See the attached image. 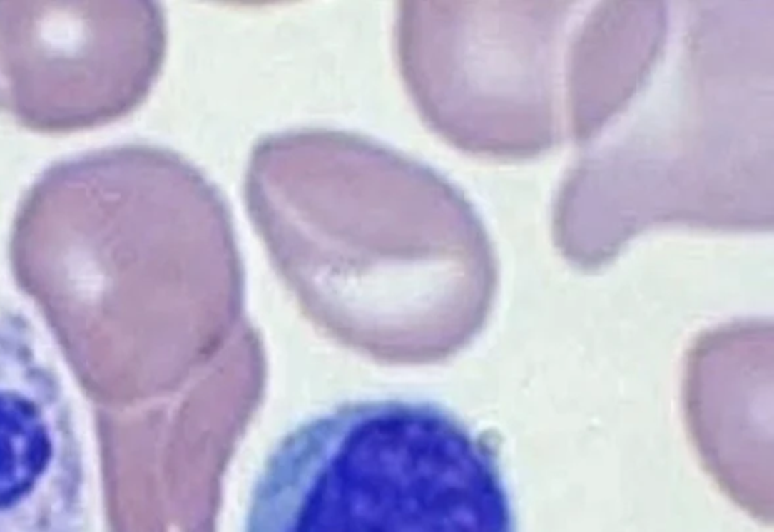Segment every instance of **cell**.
Segmentation results:
<instances>
[{
	"label": "cell",
	"mask_w": 774,
	"mask_h": 532,
	"mask_svg": "<svg viewBox=\"0 0 774 532\" xmlns=\"http://www.w3.org/2000/svg\"><path fill=\"white\" fill-rule=\"evenodd\" d=\"M244 532H517L493 448L440 405H336L278 440Z\"/></svg>",
	"instance_id": "3957f363"
},
{
	"label": "cell",
	"mask_w": 774,
	"mask_h": 532,
	"mask_svg": "<svg viewBox=\"0 0 774 532\" xmlns=\"http://www.w3.org/2000/svg\"><path fill=\"white\" fill-rule=\"evenodd\" d=\"M575 148L552 230L579 270L658 227L770 232L773 0L670 2L651 59Z\"/></svg>",
	"instance_id": "6da1fadb"
},
{
	"label": "cell",
	"mask_w": 774,
	"mask_h": 532,
	"mask_svg": "<svg viewBox=\"0 0 774 532\" xmlns=\"http://www.w3.org/2000/svg\"><path fill=\"white\" fill-rule=\"evenodd\" d=\"M247 212L316 313L362 337L455 351L486 325L498 265L462 189L371 138L304 128L253 147Z\"/></svg>",
	"instance_id": "7a4b0ae2"
},
{
	"label": "cell",
	"mask_w": 774,
	"mask_h": 532,
	"mask_svg": "<svg viewBox=\"0 0 774 532\" xmlns=\"http://www.w3.org/2000/svg\"><path fill=\"white\" fill-rule=\"evenodd\" d=\"M586 2L399 4L405 88L463 153L524 160L570 141V78Z\"/></svg>",
	"instance_id": "277c9868"
},
{
	"label": "cell",
	"mask_w": 774,
	"mask_h": 532,
	"mask_svg": "<svg viewBox=\"0 0 774 532\" xmlns=\"http://www.w3.org/2000/svg\"><path fill=\"white\" fill-rule=\"evenodd\" d=\"M165 53L156 2H0V113L41 133L100 128L144 103Z\"/></svg>",
	"instance_id": "5b68a950"
}]
</instances>
